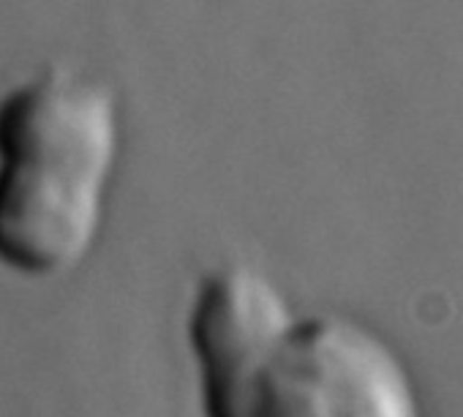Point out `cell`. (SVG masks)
Masks as SVG:
<instances>
[{"label":"cell","instance_id":"6da1fadb","mask_svg":"<svg viewBox=\"0 0 463 417\" xmlns=\"http://www.w3.org/2000/svg\"><path fill=\"white\" fill-rule=\"evenodd\" d=\"M185 336L202 417H425L417 376L382 330L298 311L249 262L196 281Z\"/></svg>","mask_w":463,"mask_h":417},{"label":"cell","instance_id":"7a4b0ae2","mask_svg":"<svg viewBox=\"0 0 463 417\" xmlns=\"http://www.w3.org/2000/svg\"><path fill=\"white\" fill-rule=\"evenodd\" d=\"M120 153L115 90L47 66L0 96V265L25 279L80 268L104 227Z\"/></svg>","mask_w":463,"mask_h":417}]
</instances>
